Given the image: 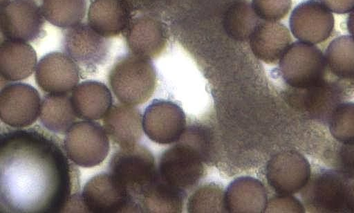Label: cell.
<instances>
[{
    "label": "cell",
    "mask_w": 354,
    "mask_h": 213,
    "mask_svg": "<svg viewBox=\"0 0 354 213\" xmlns=\"http://www.w3.org/2000/svg\"><path fill=\"white\" fill-rule=\"evenodd\" d=\"M75 165L64 142L38 126L1 131L0 211L84 212Z\"/></svg>",
    "instance_id": "6da1fadb"
},
{
    "label": "cell",
    "mask_w": 354,
    "mask_h": 213,
    "mask_svg": "<svg viewBox=\"0 0 354 213\" xmlns=\"http://www.w3.org/2000/svg\"><path fill=\"white\" fill-rule=\"evenodd\" d=\"M109 173L142 212V202L158 176L151 152L138 144L120 147L110 158Z\"/></svg>",
    "instance_id": "7a4b0ae2"
},
{
    "label": "cell",
    "mask_w": 354,
    "mask_h": 213,
    "mask_svg": "<svg viewBox=\"0 0 354 213\" xmlns=\"http://www.w3.org/2000/svg\"><path fill=\"white\" fill-rule=\"evenodd\" d=\"M108 82L121 103L135 106L152 95L156 73L149 59L131 53L117 59L109 73Z\"/></svg>",
    "instance_id": "3957f363"
},
{
    "label": "cell",
    "mask_w": 354,
    "mask_h": 213,
    "mask_svg": "<svg viewBox=\"0 0 354 213\" xmlns=\"http://www.w3.org/2000/svg\"><path fill=\"white\" fill-rule=\"evenodd\" d=\"M326 62L314 44L295 42L280 59L279 69L285 82L293 89H307L323 82Z\"/></svg>",
    "instance_id": "277c9868"
},
{
    "label": "cell",
    "mask_w": 354,
    "mask_h": 213,
    "mask_svg": "<svg viewBox=\"0 0 354 213\" xmlns=\"http://www.w3.org/2000/svg\"><path fill=\"white\" fill-rule=\"evenodd\" d=\"M104 127L91 120L75 122L66 133L64 145L70 160L77 166L91 168L101 164L109 151Z\"/></svg>",
    "instance_id": "5b68a950"
},
{
    "label": "cell",
    "mask_w": 354,
    "mask_h": 213,
    "mask_svg": "<svg viewBox=\"0 0 354 213\" xmlns=\"http://www.w3.org/2000/svg\"><path fill=\"white\" fill-rule=\"evenodd\" d=\"M64 53L82 72H95L106 61L111 47L109 40L89 24H80L68 28L63 39Z\"/></svg>",
    "instance_id": "8992f818"
},
{
    "label": "cell",
    "mask_w": 354,
    "mask_h": 213,
    "mask_svg": "<svg viewBox=\"0 0 354 213\" xmlns=\"http://www.w3.org/2000/svg\"><path fill=\"white\" fill-rule=\"evenodd\" d=\"M203 156L201 150L183 140L162 154L158 175L176 187L183 190L190 188L203 176Z\"/></svg>",
    "instance_id": "52a82bcc"
},
{
    "label": "cell",
    "mask_w": 354,
    "mask_h": 213,
    "mask_svg": "<svg viewBox=\"0 0 354 213\" xmlns=\"http://www.w3.org/2000/svg\"><path fill=\"white\" fill-rule=\"evenodd\" d=\"M80 197L84 212H141L127 191L109 173L99 174L90 178L84 185Z\"/></svg>",
    "instance_id": "ba28073f"
},
{
    "label": "cell",
    "mask_w": 354,
    "mask_h": 213,
    "mask_svg": "<svg viewBox=\"0 0 354 213\" xmlns=\"http://www.w3.org/2000/svg\"><path fill=\"white\" fill-rule=\"evenodd\" d=\"M1 33L5 39L34 41L44 33V16L34 0H12L1 6Z\"/></svg>",
    "instance_id": "9c48e42d"
},
{
    "label": "cell",
    "mask_w": 354,
    "mask_h": 213,
    "mask_svg": "<svg viewBox=\"0 0 354 213\" xmlns=\"http://www.w3.org/2000/svg\"><path fill=\"white\" fill-rule=\"evenodd\" d=\"M41 101L31 85L14 83L5 86L0 93V117L9 127L22 129L32 125L39 116Z\"/></svg>",
    "instance_id": "30bf717a"
},
{
    "label": "cell",
    "mask_w": 354,
    "mask_h": 213,
    "mask_svg": "<svg viewBox=\"0 0 354 213\" xmlns=\"http://www.w3.org/2000/svg\"><path fill=\"white\" fill-rule=\"evenodd\" d=\"M186 118L180 106L167 100H154L142 116V129L154 142L167 145L178 140L185 129Z\"/></svg>",
    "instance_id": "8fae6325"
},
{
    "label": "cell",
    "mask_w": 354,
    "mask_h": 213,
    "mask_svg": "<svg viewBox=\"0 0 354 213\" xmlns=\"http://www.w3.org/2000/svg\"><path fill=\"white\" fill-rule=\"evenodd\" d=\"M334 18L330 10L320 0H307L292 12L290 27L300 41L316 44L331 34Z\"/></svg>",
    "instance_id": "7c38bea8"
},
{
    "label": "cell",
    "mask_w": 354,
    "mask_h": 213,
    "mask_svg": "<svg viewBox=\"0 0 354 213\" xmlns=\"http://www.w3.org/2000/svg\"><path fill=\"white\" fill-rule=\"evenodd\" d=\"M310 176L309 163L295 151H285L273 156L266 167L270 185L279 194L290 195L304 188Z\"/></svg>",
    "instance_id": "4fadbf2b"
},
{
    "label": "cell",
    "mask_w": 354,
    "mask_h": 213,
    "mask_svg": "<svg viewBox=\"0 0 354 213\" xmlns=\"http://www.w3.org/2000/svg\"><path fill=\"white\" fill-rule=\"evenodd\" d=\"M81 73L65 53L51 52L43 56L35 70L38 86L48 93H70L78 85Z\"/></svg>",
    "instance_id": "5bb4252c"
},
{
    "label": "cell",
    "mask_w": 354,
    "mask_h": 213,
    "mask_svg": "<svg viewBox=\"0 0 354 213\" xmlns=\"http://www.w3.org/2000/svg\"><path fill=\"white\" fill-rule=\"evenodd\" d=\"M349 185L341 173L322 172L306 187L304 198L317 211L343 212L346 210Z\"/></svg>",
    "instance_id": "9a60e30c"
},
{
    "label": "cell",
    "mask_w": 354,
    "mask_h": 213,
    "mask_svg": "<svg viewBox=\"0 0 354 213\" xmlns=\"http://www.w3.org/2000/svg\"><path fill=\"white\" fill-rule=\"evenodd\" d=\"M124 35L131 53L149 59L161 53L167 40L162 24L149 15L132 19Z\"/></svg>",
    "instance_id": "2e32d148"
},
{
    "label": "cell",
    "mask_w": 354,
    "mask_h": 213,
    "mask_svg": "<svg viewBox=\"0 0 354 213\" xmlns=\"http://www.w3.org/2000/svg\"><path fill=\"white\" fill-rule=\"evenodd\" d=\"M133 11L127 0H91L88 24L105 37L117 36L128 28Z\"/></svg>",
    "instance_id": "e0dca14e"
},
{
    "label": "cell",
    "mask_w": 354,
    "mask_h": 213,
    "mask_svg": "<svg viewBox=\"0 0 354 213\" xmlns=\"http://www.w3.org/2000/svg\"><path fill=\"white\" fill-rule=\"evenodd\" d=\"M108 136L120 147L138 144L142 136V117L134 106L116 104L103 119Z\"/></svg>",
    "instance_id": "ac0fdd59"
},
{
    "label": "cell",
    "mask_w": 354,
    "mask_h": 213,
    "mask_svg": "<svg viewBox=\"0 0 354 213\" xmlns=\"http://www.w3.org/2000/svg\"><path fill=\"white\" fill-rule=\"evenodd\" d=\"M71 98L75 113L78 118L98 120L107 114L113 103L112 95L103 83L87 80L74 89Z\"/></svg>",
    "instance_id": "d6986e66"
},
{
    "label": "cell",
    "mask_w": 354,
    "mask_h": 213,
    "mask_svg": "<svg viewBox=\"0 0 354 213\" xmlns=\"http://www.w3.org/2000/svg\"><path fill=\"white\" fill-rule=\"evenodd\" d=\"M290 42L288 30L277 21H266L258 24L250 37L253 53L267 64L280 60L290 46Z\"/></svg>",
    "instance_id": "ffe728a7"
},
{
    "label": "cell",
    "mask_w": 354,
    "mask_h": 213,
    "mask_svg": "<svg viewBox=\"0 0 354 213\" xmlns=\"http://www.w3.org/2000/svg\"><path fill=\"white\" fill-rule=\"evenodd\" d=\"M37 55L26 42L3 39L0 45V71L2 79L15 82L25 80L34 72Z\"/></svg>",
    "instance_id": "44dd1931"
},
{
    "label": "cell",
    "mask_w": 354,
    "mask_h": 213,
    "mask_svg": "<svg viewBox=\"0 0 354 213\" xmlns=\"http://www.w3.org/2000/svg\"><path fill=\"white\" fill-rule=\"evenodd\" d=\"M267 203L263 185L252 177L235 179L224 194L225 211L229 212H262Z\"/></svg>",
    "instance_id": "7402d4cb"
},
{
    "label": "cell",
    "mask_w": 354,
    "mask_h": 213,
    "mask_svg": "<svg viewBox=\"0 0 354 213\" xmlns=\"http://www.w3.org/2000/svg\"><path fill=\"white\" fill-rule=\"evenodd\" d=\"M77 118L69 93H48L44 97L39 120L48 131L66 133L76 122Z\"/></svg>",
    "instance_id": "603a6c76"
},
{
    "label": "cell",
    "mask_w": 354,
    "mask_h": 213,
    "mask_svg": "<svg viewBox=\"0 0 354 213\" xmlns=\"http://www.w3.org/2000/svg\"><path fill=\"white\" fill-rule=\"evenodd\" d=\"M335 89L324 81L313 87L295 89L290 95V100L295 106L315 116H324L326 113L330 115L329 111H333L335 109L333 105L337 98Z\"/></svg>",
    "instance_id": "cb8c5ba5"
},
{
    "label": "cell",
    "mask_w": 354,
    "mask_h": 213,
    "mask_svg": "<svg viewBox=\"0 0 354 213\" xmlns=\"http://www.w3.org/2000/svg\"><path fill=\"white\" fill-rule=\"evenodd\" d=\"M185 196V190L164 181L158 172L153 185L142 202V212H180Z\"/></svg>",
    "instance_id": "d4e9b609"
},
{
    "label": "cell",
    "mask_w": 354,
    "mask_h": 213,
    "mask_svg": "<svg viewBox=\"0 0 354 213\" xmlns=\"http://www.w3.org/2000/svg\"><path fill=\"white\" fill-rule=\"evenodd\" d=\"M44 18L53 25L65 29L82 23L86 10V0H41Z\"/></svg>",
    "instance_id": "484cf974"
},
{
    "label": "cell",
    "mask_w": 354,
    "mask_h": 213,
    "mask_svg": "<svg viewBox=\"0 0 354 213\" xmlns=\"http://www.w3.org/2000/svg\"><path fill=\"white\" fill-rule=\"evenodd\" d=\"M326 65L340 78H354V37L343 35L333 39L326 50Z\"/></svg>",
    "instance_id": "4316f807"
},
{
    "label": "cell",
    "mask_w": 354,
    "mask_h": 213,
    "mask_svg": "<svg viewBox=\"0 0 354 213\" xmlns=\"http://www.w3.org/2000/svg\"><path fill=\"white\" fill-rule=\"evenodd\" d=\"M257 15L246 3L234 4L227 12L224 26L227 33L234 39L250 38L257 25Z\"/></svg>",
    "instance_id": "83f0119b"
},
{
    "label": "cell",
    "mask_w": 354,
    "mask_h": 213,
    "mask_svg": "<svg viewBox=\"0 0 354 213\" xmlns=\"http://www.w3.org/2000/svg\"><path fill=\"white\" fill-rule=\"evenodd\" d=\"M332 136L342 144L354 142V104L344 103L335 107L329 116Z\"/></svg>",
    "instance_id": "f1b7e54d"
},
{
    "label": "cell",
    "mask_w": 354,
    "mask_h": 213,
    "mask_svg": "<svg viewBox=\"0 0 354 213\" xmlns=\"http://www.w3.org/2000/svg\"><path fill=\"white\" fill-rule=\"evenodd\" d=\"M224 194L215 185L201 187L190 197L187 210L189 212H224Z\"/></svg>",
    "instance_id": "f546056e"
},
{
    "label": "cell",
    "mask_w": 354,
    "mask_h": 213,
    "mask_svg": "<svg viewBox=\"0 0 354 213\" xmlns=\"http://www.w3.org/2000/svg\"><path fill=\"white\" fill-rule=\"evenodd\" d=\"M252 8L258 17L267 21H277L288 14L291 0H252Z\"/></svg>",
    "instance_id": "4dcf8cb0"
},
{
    "label": "cell",
    "mask_w": 354,
    "mask_h": 213,
    "mask_svg": "<svg viewBox=\"0 0 354 213\" xmlns=\"http://www.w3.org/2000/svg\"><path fill=\"white\" fill-rule=\"evenodd\" d=\"M266 212H303L301 203L288 194H279L268 202Z\"/></svg>",
    "instance_id": "1f68e13d"
},
{
    "label": "cell",
    "mask_w": 354,
    "mask_h": 213,
    "mask_svg": "<svg viewBox=\"0 0 354 213\" xmlns=\"http://www.w3.org/2000/svg\"><path fill=\"white\" fill-rule=\"evenodd\" d=\"M337 165L342 175L354 179V142L343 144L340 147Z\"/></svg>",
    "instance_id": "d6a6232c"
},
{
    "label": "cell",
    "mask_w": 354,
    "mask_h": 213,
    "mask_svg": "<svg viewBox=\"0 0 354 213\" xmlns=\"http://www.w3.org/2000/svg\"><path fill=\"white\" fill-rule=\"evenodd\" d=\"M330 10L336 13L343 14L354 9V0H321Z\"/></svg>",
    "instance_id": "836d02e7"
},
{
    "label": "cell",
    "mask_w": 354,
    "mask_h": 213,
    "mask_svg": "<svg viewBox=\"0 0 354 213\" xmlns=\"http://www.w3.org/2000/svg\"><path fill=\"white\" fill-rule=\"evenodd\" d=\"M346 210L354 212V183L349 185L346 202Z\"/></svg>",
    "instance_id": "e575fe53"
},
{
    "label": "cell",
    "mask_w": 354,
    "mask_h": 213,
    "mask_svg": "<svg viewBox=\"0 0 354 213\" xmlns=\"http://www.w3.org/2000/svg\"><path fill=\"white\" fill-rule=\"evenodd\" d=\"M347 27L348 32L351 36L354 37V9L351 11V13L347 19Z\"/></svg>",
    "instance_id": "d590c367"
},
{
    "label": "cell",
    "mask_w": 354,
    "mask_h": 213,
    "mask_svg": "<svg viewBox=\"0 0 354 213\" xmlns=\"http://www.w3.org/2000/svg\"><path fill=\"white\" fill-rule=\"evenodd\" d=\"M34 1H39V0H34Z\"/></svg>",
    "instance_id": "8d00e7d4"
}]
</instances>
